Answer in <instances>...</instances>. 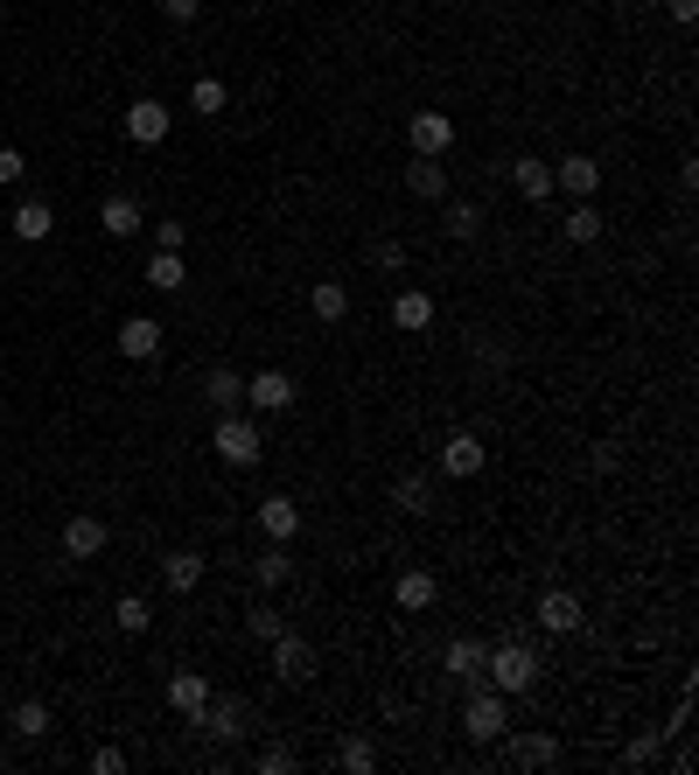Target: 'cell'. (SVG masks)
<instances>
[{
	"label": "cell",
	"instance_id": "obj_4",
	"mask_svg": "<svg viewBox=\"0 0 699 775\" xmlns=\"http://www.w3.org/2000/svg\"><path fill=\"white\" fill-rule=\"evenodd\" d=\"M196 727L211 734L217 747H231V740H245L252 706H245V699H231V691H211V699H203V713H196Z\"/></svg>",
	"mask_w": 699,
	"mask_h": 775
},
{
	"label": "cell",
	"instance_id": "obj_15",
	"mask_svg": "<svg viewBox=\"0 0 699 775\" xmlns=\"http://www.w3.org/2000/svg\"><path fill=\"white\" fill-rule=\"evenodd\" d=\"M119 356H134V364H147V356H162V322H154V315H134V322H119Z\"/></svg>",
	"mask_w": 699,
	"mask_h": 775
},
{
	"label": "cell",
	"instance_id": "obj_17",
	"mask_svg": "<svg viewBox=\"0 0 699 775\" xmlns=\"http://www.w3.org/2000/svg\"><path fill=\"white\" fill-rule=\"evenodd\" d=\"M434 593H441V580L427 573V566H412V573H399V587H392V601L406 608V615H427L434 608Z\"/></svg>",
	"mask_w": 699,
	"mask_h": 775
},
{
	"label": "cell",
	"instance_id": "obj_35",
	"mask_svg": "<svg viewBox=\"0 0 699 775\" xmlns=\"http://www.w3.org/2000/svg\"><path fill=\"white\" fill-rule=\"evenodd\" d=\"M245 629H252V642H273L280 629H288V615H280V608H266V601H259V608L245 615Z\"/></svg>",
	"mask_w": 699,
	"mask_h": 775
},
{
	"label": "cell",
	"instance_id": "obj_44",
	"mask_svg": "<svg viewBox=\"0 0 699 775\" xmlns=\"http://www.w3.org/2000/svg\"><path fill=\"white\" fill-rule=\"evenodd\" d=\"M664 8H671V21H692V14H699V0H664Z\"/></svg>",
	"mask_w": 699,
	"mask_h": 775
},
{
	"label": "cell",
	"instance_id": "obj_24",
	"mask_svg": "<svg viewBox=\"0 0 699 775\" xmlns=\"http://www.w3.org/2000/svg\"><path fill=\"white\" fill-rule=\"evenodd\" d=\"M203 399H211V412H239V399H245V377L217 364L211 377H203Z\"/></svg>",
	"mask_w": 699,
	"mask_h": 775
},
{
	"label": "cell",
	"instance_id": "obj_2",
	"mask_svg": "<svg viewBox=\"0 0 699 775\" xmlns=\"http://www.w3.org/2000/svg\"><path fill=\"white\" fill-rule=\"evenodd\" d=\"M211 448H217V461H231V469H252V461L266 454V433H259V420H245V412H217Z\"/></svg>",
	"mask_w": 699,
	"mask_h": 775
},
{
	"label": "cell",
	"instance_id": "obj_31",
	"mask_svg": "<svg viewBox=\"0 0 699 775\" xmlns=\"http://www.w3.org/2000/svg\"><path fill=\"white\" fill-rule=\"evenodd\" d=\"M336 768H343V775H371V768H378V747H371L365 734H350L343 747H336Z\"/></svg>",
	"mask_w": 699,
	"mask_h": 775
},
{
	"label": "cell",
	"instance_id": "obj_29",
	"mask_svg": "<svg viewBox=\"0 0 699 775\" xmlns=\"http://www.w3.org/2000/svg\"><path fill=\"white\" fill-rule=\"evenodd\" d=\"M162 580H168V593H190V587L203 580V559H196V552H168V559H162Z\"/></svg>",
	"mask_w": 699,
	"mask_h": 775
},
{
	"label": "cell",
	"instance_id": "obj_22",
	"mask_svg": "<svg viewBox=\"0 0 699 775\" xmlns=\"http://www.w3.org/2000/svg\"><path fill=\"white\" fill-rule=\"evenodd\" d=\"M98 224H106V238H134L147 217H140L134 196H106V203H98Z\"/></svg>",
	"mask_w": 699,
	"mask_h": 775
},
{
	"label": "cell",
	"instance_id": "obj_38",
	"mask_svg": "<svg viewBox=\"0 0 699 775\" xmlns=\"http://www.w3.org/2000/svg\"><path fill=\"white\" fill-rule=\"evenodd\" d=\"M183 245H190V224H175V217L154 224V252H183Z\"/></svg>",
	"mask_w": 699,
	"mask_h": 775
},
{
	"label": "cell",
	"instance_id": "obj_12",
	"mask_svg": "<svg viewBox=\"0 0 699 775\" xmlns=\"http://www.w3.org/2000/svg\"><path fill=\"white\" fill-rule=\"evenodd\" d=\"M483 657H489V642L455 636L448 650H441V670H448V678H462V685H483Z\"/></svg>",
	"mask_w": 699,
	"mask_h": 775
},
{
	"label": "cell",
	"instance_id": "obj_3",
	"mask_svg": "<svg viewBox=\"0 0 699 775\" xmlns=\"http://www.w3.org/2000/svg\"><path fill=\"white\" fill-rule=\"evenodd\" d=\"M462 734H469L476 747H489V740H504V734H511V706H504V691H497V685H469V706H462Z\"/></svg>",
	"mask_w": 699,
	"mask_h": 775
},
{
	"label": "cell",
	"instance_id": "obj_9",
	"mask_svg": "<svg viewBox=\"0 0 699 775\" xmlns=\"http://www.w3.org/2000/svg\"><path fill=\"white\" fill-rule=\"evenodd\" d=\"M553 189H574L581 203H594V189H602V161H594V154H566V161H553Z\"/></svg>",
	"mask_w": 699,
	"mask_h": 775
},
{
	"label": "cell",
	"instance_id": "obj_19",
	"mask_svg": "<svg viewBox=\"0 0 699 775\" xmlns=\"http://www.w3.org/2000/svg\"><path fill=\"white\" fill-rule=\"evenodd\" d=\"M203 699H211V678H203V670H175V678H168V706L183 719H196Z\"/></svg>",
	"mask_w": 699,
	"mask_h": 775
},
{
	"label": "cell",
	"instance_id": "obj_25",
	"mask_svg": "<svg viewBox=\"0 0 699 775\" xmlns=\"http://www.w3.org/2000/svg\"><path fill=\"white\" fill-rule=\"evenodd\" d=\"M392 503H399L406 517H427V510H434V475H399V482H392Z\"/></svg>",
	"mask_w": 699,
	"mask_h": 775
},
{
	"label": "cell",
	"instance_id": "obj_14",
	"mask_svg": "<svg viewBox=\"0 0 699 775\" xmlns=\"http://www.w3.org/2000/svg\"><path fill=\"white\" fill-rule=\"evenodd\" d=\"M259 531H266V546H294V531H301L294 497H266L259 503Z\"/></svg>",
	"mask_w": 699,
	"mask_h": 775
},
{
	"label": "cell",
	"instance_id": "obj_33",
	"mask_svg": "<svg viewBox=\"0 0 699 775\" xmlns=\"http://www.w3.org/2000/svg\"><path fill=\"white\" fill-rule=\"evenodd\" d=\"M190 106H196V112H203V119H217V112H224V106H231V91H224V85H217V77H196V85H190Z\"/></svg>",
	"mask_w": 699,
	"mask_h": 775
},
{
	"label": "cell",
	"instance_id": "obj_32",
	"mask_svg": "<svg viewBox=\"0 0 699 775\" xmlns=\"http://www.w3.org/2000/svg\"><path fill=\"white\" fill-rule=\"evenodd\" d=\"M566 238H574V245H594V238H602V210H594V203H574V210H566Z\"/></svg>",
	"mask_w": 699,
	"mask_h": 775
},
{
	"label": "cell",
	"instance_id": "obj_1",
	"mask_svg": "<svg viewBox=\"0 0 699 775\" xmlns=\"http://www.w3.org/2000/svg\"><path fill=\"white\" fill-rule=\"evenodd\" d=\"M538 670H546V664H538V650H532V642H497V650L483 657V678L497 685L504 699H517V691H532V685H538Z\"/></svg>",
	"mask_w": 699,
	"mask_h": 775
},
{
	"label": "cell",
	"instance_id": "obj_26",
	"mask_svg": "<svg viewBox=\"0 0 699 775\" xmlns=\"http://www.w3.org/2000/svg\"><path fill=\"white\" fill-rule=\"evenodd\" d=\"M308 307H315V322H343L350 315V287H343V279H315Z\"/></svg>",
	"mask_w": 699,
	"mask_h": 775
},
{
	"label": "cell",
	"instance_id": "obj_21",
	"mask_svg": "<svg viewBox=\"0 0 699 775\" xmlns=\"http://www.w3.org/2000/svg\"><path fill=\"white\" fill-rule=\"evenodd\" d=\"M504 762H511V768H553V762H560V740H553V734H525V740L504 747Z\"/></svg>",
	"mask_w": 699,
	"mask_h": 775
},
{
	"label": "cell",
	"instance_id": "obj_10",
	"mask_svg": "<svg viewBox=\"0 0 699 775\" xmlns=\"http://www.w3.org/2000/svg\"><path fill=\"white\" fill-rule=\"evenodd\" d=\"M245 405H252V412H288V405H294V377H288V371L245 377Z\"/></svg>",
	"mask_w": 699,
	"mask_h": 775
},
{
	"label": "cell",
	"instance_id": "obj_27",
	"mask_svg": "<svg viewBox=\"0 0 699 775\" xmlns=\"http://www.w3.org/2000/svg\"><path fill=\"white\" fill-rule=\"evenodd\" d=\"M147 287H154V294H175V287H190V273H183V252H154V258H147Z\"/></svg>",
	"mask_w": 699,
	"mask_h": 775
},
{
	"label": "cell",
	"instance_id": "obj_34",
	"mask_svg": "<svg viewBox=\"0 0 699 775\" xmlns=\"http://www.w3.org/2000/svg\"><path fill=\"white\" fill-rule=\"evenodd\" d=\"M113 622H119V629H126V636H140V629H147V622H154V608H147V601H140V593H119V601H113Z\"/></svg>",
	"mask_w": 699,
	"mask_h": 775
},
{
	"label": "cell",
	"instance_id": "obj_28",
	"mask_svg": "<svg viewBox=\"0 0 699 775\" xmlns=\"http://www.w3.org/2000/svg\"><path fill=\"white\" fill-rule=\"evenodd\" d=\"M8 727H14L21 740H42L49 727H57V719H49V706H42V699H21V706L8 713Z\"/></svg>",
	"mask_w": 699,
	"mask_h": 775
},
{
	"label": "cell",
	"instance_id": "obj_13",
	"mask_svg": "<svg viewBox=\"0 0 699 775\" xmlns=\"http://www.w3.org/2000/svg\"><path fill=\"white\" fill-rule=\"evenodd\" d=\"M106 517H70V524H64V559H98V552H106Z\"/></svg>",
	"mask_w": 699,
	"mask_h": 775
},
{
	"label": "cell",
	"instance_id": "obj_5",
	"mask_svg": "<svg viewBox=\"0 0 699 775\" xmlns=\"http://www.w3.org/2000/svg\"><path fill=\"white\" fill-rule=\"evenodd\" d=\"M266 650H273V678H280V685H308V678H315V642H308V636L280 629Z\"/></svg>",
	"mask_w": 699,
	"mask_h": 775
},
{
	"label": "cell",
	"instance_id": "obj_40",
	"mask_svg": "<svg viewBox=\"0 0 699 775\" xmlns=\"http://www.w3.org/2000/svg\"><path fill=\"white\" fill-rule=\"evenodd\" d=\"M371 258H378V273H399V266H406V245H399V238H378Z\"/></svg>",
	"mask_w": 699,
	"mask_h": 775
},
{
	"label": "cell",
	"instance_id": "obj_37",
	"mask_svg": "<svg viewBox=\"0 0 699 775\" xmlns=\"http://www.w3.org/2000/svg\"><path fill=\"white\" fill-rule=\"evenodd\" d=\"M658 747H664V727H651V734H637V740L623 747V762H630V768H643V762H658Z\"/></svg>",
	"mask_w": 699,
	"mask_h": 775
},
{
	"label": "cell",
	"instance_id": "obj_42",
	"mask_svg": "<svg viewBox=\"0 0 699 775\" xmlns=\"http://www.w3.org/2000/svg\"><path fill=\"white\" fill-rule=\"evenodd\" d=\"M162 14L175 21V29H190V21L203 14V0H162Z\"/></svg>",
	"mask_w": 699,
	"mask_h": 775
},
{
	"label": "cell",
	"instance_id": "obj_8",
	"mask_svg": "<svg viewBox=\"0 0 699 775\" xmlns=\"http://www.w3.org/2000/svg\"><path fill=\"white\" fill-rule=\"evenodd\" d=\"M538 622H546V636H574L588 622V608L566 587H546V593H538Z\"/></svg>",
	"mask_w": 699,
	"mask_h": 775
},
{
	"label": "cell",
	"instance_id": "obj_6",
	"mask_svg": "<svg viewBox=\"0 0 699 775\" xmlns=\"http://www.w3.org/2000/svg\"><path fill=\"white\" fill-rule=\"evenodd\" d=\"M168 126H175V112L162 106V98H134V106H126V140L134 147H162Z\"/></svg>",
	"mask_w": 699,
	"mask_h": 775
},
{
	"label": "cell",
	"instance_id": "obj_30",
	"mask_svg": "<svg viewBox=\"0 0 699 775\" xmlns=\"http://www.w3.org/2000/svg\"><path fill=\"white\" fill-rule=\"evenodd\" d=\"M288 573H294V559H288V546H266V552H259V559H252V580H259V587H266V593H273L280 580H288Z\"/></svg>",
	"mask_w": 699,
	"mask_h": 775
},
{
	"label": "cell",
	"instance_id": "obj_39",
	"mask_svg": "<svg viewBox=\"0 0 699 775\" xmlns=\"http://www.w3.org/2000/svg\"><path fill=\"white\" fill-rule=\"evenodd\" d=\"M288 768H294V747H280V740L259 747V775H288Z\"/></svg>",
	"mask_w": 699,
	"mask_h": 775
},
{
	"label": "cell",
	"instance_id": "obj_36",
	"mask_svg": "<svg viewBox=\"0 0 699 775\" xmlns=\"http://www.w3.org/2000/svg\"><path fill=\"white\" fill-rule=\"evenodd\" d=\"M476 230H483L476 203H448V238H476Z\"/></svg>",
	"mask_w": 699,
	"mask_h": 775
},
{
	"label": "cell",
	"instance_id": "obj_23",
	"mask_svg": "<svg viewBox=\"0 0 699 775\" xmlns=\"http://www.w3.org/2000/svg\"><path fill=\"white\" fill-rule=\"evenodd\" d=\"M392 328H406V335H420V328H434V294H420V287H406V294L392 301Z\"/></svg>",
	"mask_w": 699,
	"mask_h": 775
},
{
	"label": "cell",
	"instance_id": "obj_41",
	"mask_svg": "<svg viewBox=\"0 0 699 775\" xmlns=\"http://www.w3.org/2000/svg\"><path fill=\"white\" fill-rule=\"evenodd\" d=\"M21 175H29V161H21V147H0V183H21Z\"/></svg>",
	"mask_w": 699,
	"mask_h": 775
},
{
	"label": "cell",
	"instance_id": "obj_16",
	"mask_svg": "<svg viewBox=\"0 0 699 775\" xmlns=\"http://www.w3.org/2000/svg\"><path fill=\"white\" fill-rule=\"evenodd\" d=\"M511 189L525 196V203H546L553 196V168L538 161V154H517V161H511Z\"/></svg>",
	"mask_w": 699,
	"mask_h": 775
},
{
	"label": "cell",
	"instance_id": "obj_18",
	"mask_svg": "<svg viewBox=\"0 0 699 775\" xmlns=\"http://www.w3.org/2000/svg\"><path fill=\"white\" fill-rule=\"evenodd\" d=\"M406 189L420 196V203H441V196H448V168L434 161V154H412V168H406Z\"/></svg>",
	"mask_w": 699,
	"mask_h": 775
},
{
	"label": "cell",
	"instance_id": "obj_7",
	"mask_svg": "<svg viewBox=\"0 0 699 775\" xmlns=\"http://www.w3.org/2000/svg\"><path fill=\"white\" fill-rule=\"evenodd\" d=\"M483 461H489V448L476 441V433H448V441H441V475H455V482L483 475Z\"/></svg>",
	"mask_w": 699,
	"mask_h": 775
},
{
	"label": "cell",
	"instance_id": "obj_43",
	"mask_svg": "<svg viewBox=\"0 0 699 775\" xmlns=\"http://www.w3.org/2000/svg\"><path fill=\"white\" fill-rule=\"evenodd\" d=\"M91 768H98V775H119V768H126V755H119V747H98Z\"/></svg>",
	"mask_w": 699,
	"mask_h": 775
},
{
	"label": "cell",
	"instance_id": "obj_11",
	"mask_svg": "<svg viewBox=\"0 0 699 775\" xmlns=\"http://www.w3.org/2000/svg\"><path fill=\"white\" fill-rule=\"evenodd\" d=\"M406 134H412V154H434V161H441V154L455 147V119L448 112H412Z\"/></svg>",
	"mask_w": 699,
	"mask_h": 775
},
{
	"label": "cell",
	"instance_id": "obj_20",
	"mask_svg": "<svg viewBox=\"0 0 699 775\" xmlns=\"http://www.w3.org/2000/svg\"><path fill=\"white\" fill-rule=\"evenodd\" d=\"M49 230H57V210H49L42 196H29V203H14V238L21 245H42Z\"/></svg>",
	"mask_w": 699,
	"mask_h": 775
}]
</instances>
